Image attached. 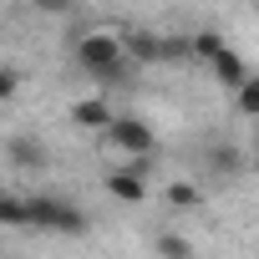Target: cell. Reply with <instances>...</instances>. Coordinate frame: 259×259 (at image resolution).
Returning <instances> with one entry per match:
<instances>
[{"instance_id": "obj_11", "label": "cell", "mask_w": 259, "mask_h": 259, "mask_svg": "<svg viewBox=\"0 0 259 259\" xmlns=\"http://www.w3.org/2000/svg\"><path fill=\"white\" fill-rule=\"evenodd\" d=\"M188 51L203 56V61H213V56L224 51V36H219V31H198V36H188Z\"/></svg>"}, {"instance_id": "obj_12", "label": "cell", "mask_w": 259, "mask_h": 259, "mask_svg": "<svg viewBox=\"0 0 259 259\" xmlns=\"http://www.w3.org/2000/svg\"><path fill=\"white\" fill-rule=\"evenodd\" d=\"M234 107H239L244 117H259V76H249V81L234 92Z\"/></svg>"}, {"instance_id": "obj_16", "label": "cell", "mask_w": 259, "mask_h": 259, "mask_svg": "<svg viewBox=\"0 0 259 259\" xmlns=\"http://www.w3.org/2000/svg\"><path fill=\"white\" fill-rule=\"evenodd\" d=\"M254 168H259V158H254Z\"/></svg>"}, {"instance_id": "obj_10", "label": "cell", "mask_w": 259, "mask_h": 259, "mask_svg": "<svg viewBox=\"0 0 259 259\" xmlns=\"http://www.w3.org/2000/svg\"><path fill=\"white\" fill-rule=\"evenodd\" d=\"M208 168H213V173H239V168H244V163H239V148L213 143V148H208Z\"/></svg>"}, {"instance_id": "obj_6", "label": "cell", "mask_w": 259, "mask_h": 259, "mask_svg": "<svg viewBox=\"0 0 259 259\" xmlns=\"http://www.w3.org/2000/svg\"><path fill=\"white\" fill-rule=\"evenodd\" d=\"M208 71H213V81H219V87H229V92H239V87L249 81V66H244V56H239L234 46H224V51L208 61Z\"/></svg>"}, {"instance_id": "obj_9", "label": "cell", "mask_w": 259, "mask_h": 259, "mask_svg": "<svg viewBox=\"0 0 259 259\" xmlns=\"http://www.w3.org/2000/svg\"><path fill=\"white\" fill-rule=\"evenodd\" d=\"M0 224H11V229H31V219H26V198L0 193Z\"/></svg>"}, {"instance_id": "obj_13", "label": "cell", "mask_w": 259, "mask_h": 259, "mask_svg": "<svg viewBox=\"0 0 259 259\" xmlns=\"http://www.w3.org/2000/svg\"><path fill=\"white\" fill-rule=\"evenodd\" d=\"M158 254H163V259H193V244H188L183 234H163V239H158Z\"/></svg>"}, {"instance_id": "obj_17", "label": "cell", "mask_w": 259, "mask_h": 259, "mask_svg": "<svg viewBox=\"0 0 259 259\" xmlns=\"http://www.w3.org/2000/svg\"><path fill=\"white\" fill-rule=\"evenodd\" d=\"M254 148H259V138H254Z\"/></svg>"}, {"instance_id": "obj_7", "label": "cell", "mask_w": 259, "mask_h": 259, "mask_svg": "<svg viewBox=\"0 0 259 259\" xmlns=\"http://www.w3.org/2000/svg\"><path fill=\"white\" fill-rule=\"evenodd\" d=\"M107 193H112L117 203H143V198H148V178H138L133 168H112V173H107Z\"/></svg>"}, {"instance_id": "obj_2", "label": "cell", "mask_w": 259, "mask_h": 259, "mask_svg": "<svg viewBox=\"0 0 259 259\" xmlns=\"http://www.w3.org/2000/svg\"><path fill=\"white\" fill-rule=\"evenodd\" d=\"M26 219H31V229H51V234H87V213H81V208H71L66 198H51V193L26 198Z\"/></svg>"}, {"instance_id": "obj_15", "label": "cell", "mask_w": 259, "mask_h": 259, "mask_svg": "<svg viewBox=\"0 0 259 259\" xmlns=\"http://www.w3.org/2000/svg\"><path fill=\"white\" fill-rule=\"evenodd\" d=\"M21 92V76H16V66H0V102H11Z\"/></svg>"}, {"instance_id": "obj_3", "label": "cell", "mask_w": 259, "mask_h": 259, "mask_svg": "<svg viewBox=\"0 0 259 259\" xmlns=\"http://www.w3.org/2000/svg\"><path fill=\"white\" fill-rule=\"evenodd\" d=\"M107 138H112V148H122L127 158H153L158 153V138H153V122H143V117H112V127H107Z\"/></svg>"}, {"instance_id": "obj_4", "label": "cell", "mask_w": 259, "mask_h": 259, "mask_svg": "<svg viewBox=\"0 0 259 259\" xmlns=\"http://www.w3.org/2000/svg\"><path fill=\"white\" fill-rule=\"evenodd\" d=\"M112 117H117V112H112L107 97H81V102H71V122L87 127V133H107Z\"/></svg>"}, {"instance_id": "obj_5", "label": "cell", "mask_w": 259, "mask_h": 259, "mask_svg": "<svg viewBox=\"0 0 259 259\" xmlns=\"http://www.w3.org/2000/svg\"><path fill=\"white\" fill-rule=\"evenodd\" d=\"M6 153H11V163H16V168H26V173L46 168V143H41L36 133H11Z\"/></svg>"}, {"instance_id": "obj_1", "label": "cell", "mask_w": 259, "mask_h": 259, "mask_svg": "<svg viewBox=\"0 0 259 259\" xmlns=\"http://www.w3.org/2000/svg\"><path fill=\"white\" fill-rule=\"evenodd\" d=\"M76 66L87 76H97V81H127L133 76V61H127L117 31H87L76 41Z\"/></svg>"}, {"instance_id": "obj_14", "label": "cell", "mask_w": 259, "mask_h": 259, "mask_svg": "<svg viewBox=\"0 0 259 259\" xmlns=\"http://www.w3.org/2000/svg\"><path fill=\"white\" fill-rule=\"evenodd\" d=\"M168 203L188 213V208H198V188L193 183H168Z\"/></svg>"}, {"instance_id": "obj_8", "label": "cell", "mask_w": 259, "mask_h": 259, "mask_svg": "<svg viewBox=\"0 0 259 259\" xmlns=\"http://www.w3.org/2000/svg\"><path fill=\"white\" fill-rule=\"evenodd\" d=\"M122 51L133 56V61H168V41H163V36H148V31L122 36Z\"/></svg>"}]
</instances>
